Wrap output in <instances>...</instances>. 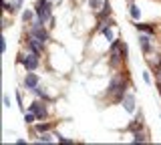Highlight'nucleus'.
<instances>
[{"instance_id": "f257e3e1", "label": "nucleus", "mask_w": 161, "mask_h": 145, "mask_svg": "<svg viewBox=\"0 0 161 145\" xmlns=\"http://www.w3.org/2000/svg\"><path fill=\"white\" fill-rule=\"evenodd\" d=\"M127 89H129L127 75H125L123 71H117L113 75V79L109 81V87H107V91H105V97H107V101L113 103V105L121 103L123 97H125V93H127Z\"/></svg>"}, {"instance_id": "f03ea898", "label": "nucleus", "mask_w": 161, "mask_h": 145, "mask_svg": "<svg viewBox=\"0 0 161 145\" xmlns=\"http://www.w3.org/2000/svg\"><path fill=\"white\" fill-rule=\"evenodd\" d=\"M107 63H109V67L113 69V71H119L121 67H125V64L129 63V47H127V42L117 38V41L111 44L109 53H107Z\"/></svg>"}, {"instance_id": "7ed1b4c3", "label": "nucleus", "mask_w": 161, "mask_h": 145, "mask_svg": "<svg viewBox=\"0 0 161 145\" xmlns=\"http://www.w3.org/2000/svg\"><path fill=\"white\" fill-rule=\"evenodd\" d=\"M32 8L36 10V16L47 26H54V14H53V2L50 0H36Z\"/></svg>"}, {"instance_id": "20e7f679", "label": "nucleus", "mask_w": 161, "mask_h": 145, "mask_svg": "<svg viewBox=\"0 0 161 145\" xmlns=\"http://www.w3.org/2000/svg\"><path fill=\"white\" fill-rule=\"evenodd\" d=\"M40 59H42V57H38V54H34V53L28 51V53H18L16 63L22 64L24 71H36V69L40 67Z\"/></svg>"}, {"instance_id": "39448f33", "label": "nucleus", "mask_w": 161, "mask_h": 145, "mask_svg": "<svg viewBox=\"0 0 161 145\" xmlns=\"http://www.w3.org/2000/svg\"><path fill=\"white\" fill-rule=\"evenodd\" d=\"M48 101H44V99H32V101L28 103V111H32L36 115L38 121H44V119H48Z\"/></svg>"}, {"instance_id": "423d86ee", "label": "nucleus", "mask_w": 161, "mask_h": 145, "mask_svg": "<svg viewBox=\"0 0 161 145\" xmlns=\"http://www.w3.org/2000/svg\"><path fill=\"white\" fill-rule=\"evenodd\" d=\"M121 107H123V111L127 115H133L137 113V99H135V93L133 91H127L123 97V101H121Z\"/></svg>"}, {"instance_id": "0eeeda50", "label": "nucleus", "mask_w": 161, "mask_h": 145, "mask_svg": "<svg viewBox=\"0 0 161 145\" xmlns=\"http://www.w3.org/2000/svg\"><path fill=\"white\" fill-rule=\"evenodd\" d=\"M22 85L28 93H32L40 85V77L36 75V71H26V75H24V79H22Z\"/></svg>"}, {"instance_id": "6e6552de", "label": "nucleus", "mask_w": 161, "mask_h": 145, "mask_svg": "<svg viewBox=\"0 0 161 145\" xmlns=\"http://www.w3.org/2000/svg\"><path fill=\"white\" fill-rule=\"evenodd\" d=\"M137 41H139V48L143 51V54H153V36L151 34H145V32H139V36H137Z\"/></svg>"}, {"instance_id": "1a4fd4ad", "label": "nucleus", "mask_w": 161, "mask_h": 145, "mask_svg": "<svg viewBox=\"0 0 161 145\" xmlns=\"http://www.w3.org/2000/svg\"><path fill=\"white\" fill-rule=\"evenodd\" d=\"M111 16H113V6H111V2L107 0V2H105V6L101 8L99 12H95V20L101 22V20H107V18H111Z\"/></svg>"}, {"instance_id": "9d476101", "label": "nucleus", "mask_w": 161, "mask_h": 145, "mask_svg": "<svg viewBox=\"0 0 161 145\" xmlns=\"http://www.w3.org/2000/svg\"><path fill=\"white\" fill-rule=\"evenodd\" d=\"M54 129V123H50V121H47V119H44V121H36L32 125V133L34 135H38V133H47V131H53Z\"/></svg>"}, {"instance_id": "9b49d317", "label": "nucleus", "mask_w": 161, "mask_h": 145, "mask_svg": "<svg viewBox=\"0 0 161 145\" xmlns=\"http://www.w3.org/2000/svg\"><path fill=\"white\" fill-rule=\"evenodd\" d=\"M129 18L133 22H139L141 18H143V10L137 6V2H135V0H131V2H129Z\"/></svg>"}, {"instance_id": "f8f14e48", "label": "nucleus", "mask_w": 161, "mask_h": 145, "mask_svg": "<svg viewBox=\"0 0 161 145\" xmlns=\"http://www.w3.org/2000/svg\"><path fill=\"white\" fill-rule=\"evenodd\" d=\"M141 129H145V121H143V117H141V113H139L137 117L133 119V121H129L127 131H129V133H137V131H141Z\"/></svg>"}, {"instance_id": "ddd939ff", "label": "nucleus", "mask_w": 161, "mask_h": 145, "mask_svg": "<svg viewBox=\"0 0 161 145\" xmlns=\"http://www.w3.org/2000/svg\"><path fill=\"white\" fill-rule=\"evenodd\" d=\"M57 133H53V131H47V133H38V135H34V141L36 143H54L57 141Z\"/></svg>"}, {"instance_id": "4468645a", "label": "nucleus", "mask_w": 161, "mask_h": 145, "mask_svg": "<svg viewBox=\"0 0 161 145\" xmlns=\"http://www.w3.org/2000/svg\"><path fill=\"white\" fill-rule=\"evenodd\" d=\"M135 28H137L139 32H145V34H151V36H155L157 34V31H155L153 24H143V22H133Z\"/></svg>"}, {"instance_id": "2eb2a0df", "label": "nucleus", "mask_w": 161, "mask_h": 145, "mask_svg": "<svg viewBox=\"0 0 161 145\" xmlns=\"http://www.w3.org/2000/svg\"><path fill=\"white\" fill-rule=\"evenodd\" d=\"M34 18H36V10H34V8H24L20 20H22V24H30Z\"/></svg>"}, {"instance_id": "dca6fc26", "label": "nucleus", "mask_w": 161, "mask_h": 145, "mask_svg": "<svg viewBox=\"0 0 161 145\" xmlns=\"http://www.w3.org/2000/svg\"><path fill=\"white\" fill-rule=\"evenodd\" d=\"M105 2H107V0H87V6H89V10L95 14L105 6Z\"/></svg>"}, {"instance_id": "f3484780", "label": "nucleus", "mask_w": 161, "mask_h": 145, "mask_svg": "<svg viewBox=\"0 0 161 145\" xmlns=\"http://www.w3.org/2000/svg\"><path fill=\"white\" fill-rule=\"evenodd\" d=\"M131 141H133V143H147L149 141V135H147L145 129H141V131L133 133V139H131Z\"/></svg>"}, {"instance_id": "a211bd4d", "label": "nucleus", "mask_w": 161, "mask_h": 145, "mask_svg": "<svg viewBox=\"0 0 161 145\" xmlns=\"http://www.w3.org/2000/svg\"><path fill=\"white\" fill-rule=\"evenodd\" d=\"M36 121H38V119H36V115H34L32 111H28V109H26V111H24V123H26V125H34Z\"/></svg>"}, {"instance_id": "6ab92c4d", "label": "nucleus", "mask_w": 161, "mask_h": 145, "mask_svg": "<svg viewBox=\"0 0 161 145\" xmlns=\"http://www.w3.org/2000/svg\"><path fill=\"white\" fill-rule=\"evenodd\" d=\"M14 97H16V107L20 109V111H26V109H24V101H22V93H20V89L14 91Z\"/></svg>"}, {"instance_id": "aec40b11", "label": "nucleus", "mask_w": 161, "mask_h": 145, "mask_svg": "<svg viewBox=\"0 0 161 145\" xmlns=\"http://www.w3.org/2000/svg\"><path fill=\"white\" fill-rule=\"evenodd\" d=\"M10 4H12V14L24 10V8H22V0H10Z\"/></svg>"}, {"instance_id": "412c9836", "label": "nucleus", "mask_w": 161, "mask_h": 145, "mask_svg": "<svg viewBox=\"0 0 161 145\" xmlns=\"http://www.w3.org/2000/svg\"><path fill=\"white\" fill-rule=\"evenodd\" d=\"M141 79H143L145 85H149V87L153 85V79H151V73L149 71H143V73H141Z\"/></svg>"}, {"instance_id": "4be33fe9", "label": "nucleus", "mask_w": 161, "mask_h": 145, "mask_svg": "<svg viewBox=\"0 0 161 145\" xmlns=\"http://www.w3.org/2000/svg\"><path fill=\"white\" fill-rule=\"evenodd\" d=\"M2 103H4V109H10V107H12V101H10V95H4V97H2Z\"/></svg>"}, {"instance_id": "5701e85b", "label": "nucleus", "mask_w": 161, "mask_h": 145, "mask_svg": "<svg viewBox=\"0 0 161 145\" xmlns=\"http://www.w3.org/2000/svg\"><path fill=\"white\" fill-rule=\"evenodd\" d=\"M16 143H18V145H26L28 141H26V139H22V137H20V139H16Z\"/></svg>"}, {"instance_id": "b1692460", "label": "nucleus", "mask_w": 161, "mask_h": 145, "mask_svg": "<svg viewBox=\"0 0 161 145\" xmlns=\"http://www.w3.org/2000/svg\"><path fill=\"white\" fill-rule=\"evenodd\" d=\"M50 2H53V4H60V2H63V0H50Z\"/></svg>"}]
</instances>
